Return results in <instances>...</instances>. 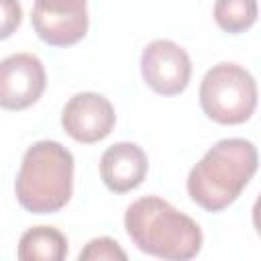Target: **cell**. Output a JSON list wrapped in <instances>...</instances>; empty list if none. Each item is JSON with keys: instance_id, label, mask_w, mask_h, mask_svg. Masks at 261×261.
<instances>
[{"instance_id": "6da1fadb", "label": "cell", "mask_w": 261, "mask_h": 261, "mask_svg": "<svg viewBox=\"0 0 261 261\" xmlns=\"http://www.w3.org/2000/svg\"><path fill=\"white\" fill-rule=\"evenodd\" d=\"M259 165L255 143L241 137L216 141L188 173V196L206 212H222L228 208Z\"/></svg>"}, {"instance_id": "7a4b0ae2", "label": "cell", "mask_w": 261, "mask_h": 261, "mask_svg": "<svg viewBox=\"0 0 261 261\" xmlns=\"http://www.w3.org/2000/svg\"><path fill=\"white\" fill-rule=\"evenodd\" d=\"M124 228L141 253L159 259H194L204 243L198 222L159 196L135 200L124 212Z\"/></svg>"}, {"instance_id": "3957f363", "label": "cell", "mask_w": 261, "mask_h": 261, "mask_svg": "<svg viewBox=\"0 0 261 261\" xmlns=\"http://www.w3.org/2000/svg\"><path fill=\"white\" fill-rule=\"evenodd\" d=\"M73 155L57 141L33 143L20 161L14 179L18 204L33 214L59 212L73 194Z\"/></svg>"}, {"instance_id": "277c9868", "label": "cell", "mask_w": 261, "mask_h": 261, "mask_svg": "<svg viewBox=\"0 0 261 261\" xmlns=\"http://www.w3.org/2000/svg\"><path fill=\"white\" fill-rule=\"evenodd\" d=\"M202 112L218 124H243L257 108V82L249 69L232 61L212 65L198 90Z\"/></svg>"}, {"instance_id": "5b68a950", "label": "cell", "mask_w": 261, "mask_h": 261, "mask_svg": "<svg viewBox=\"0 0 261 261\" xmlns=\"http://www.w3.org/2000/svg\"><path fill=\"white\" fill-rule=\"evenodd\" d=\"M31 24L51 47H71L88 33V0H35Z\"/></svg>"}, {"instance_id": "8992f818", "label": "cell", "mask_w": 261, "mask_h": 261, "mask_svg": "<svg viewBox=\"0 0 261 261\" xmlns=\"http://www.w3.org/2000/svg\"><path fill=\"white\" fill-rule=\"evenodd\" d=\"M141 77L155 94L177 96L190 84L192 59L177 43L155 39L141 53Z\"/></svg>"}, {"instance_id": "52a82bcc", "label": "cell", "mask_w": 261, "mask_h": 261, "mask_svg": "<svg viewBox=\"0 0 261 261\" xmlns=\"http://www.w3.org/2000/svg\"><path fill=\"white\" fill-rule=\"evenodd\" d=\"M47 73L33 53H12L0 61V108L24 110L45 92Z\"/></svg>"}, {"instance_id": "ba28073f", "label": "cell", "mask_w": 261, "mask_h": 261, "mask_svg": "<svg viewBox=\"0 0 261 261\" xmlns=\"http://www.w3.org/2000/svg\"><path fill=\"white\" fill-rule=\"evenodd\" d=\"M116 124V112L110 100L98 92L73 94L61 110L63 130L77 143L92 145L106 139Z\"/></svg>"}, {"instance_id": "9c48e42d", "label": "cell", "mask_w": 261, "mask_h": 261, "mask_svg": "<svg viewBox=\"0 0 261 261\" xmlns=\"http://www.w3.org/2000/svg\"><path fill=\"white\" fill-rule=\"evenodd\" d=\"M147 171V153L137 143H114L100 157V179L114 194H126L137 190L145 181Z\"/></svg>"}, {"instance_id": "30bf717a", "label": "cell", "mask_w": 261, "mask_h": 261, "mask_svg": "<svg viewBox=\"0 0 261 261\" xmlns=\"http://www.w3.org/2000/svg\"><path fill=\"white\" fill-rule=\"evenodd\" d=\"M67 251V239L59 228L39 224L20 234L16 257L20 261H63Z\"/></svg>"}, {"instance_id": "8fae6325", "label": "cell", "mask_w": 261, "mask_h": 261, "mask_svg": "<svg viewBox=\"0 0 261 261\" xmlns=\"http://www.w3.org/2000/svg\"><path fill=\"white\" fill-rule=\"evenodd\" d=\"M216 24L228 33L239 35L249 31L257 20V0H216L212 8Z\"/></svg>"}, {"instance_id": "7c38bea8", "label": "cell", "mask_w": 261, "mask_h": 261, "mask_svg": "<svg viewBox=\"0 0 261 261\" xmlns=\"http://www.w3.org/2000/svg\"><path fill=\"white\" fill-rule=\"evenodd\" d=\"M80 261H124L126 259V253L122 251V247L110 239V237H98V239H92L86 243V247L80 251L77 255Z\"/></svg>"}, {"instance_id": "4fadbf2b", "label": "cell", "mask_w": 261, "mask_h": 261, "mask_svg": "<svg viewBox=\"0 0 261 261\" xmlns=\"http://www.w3.org/2000/svg\"><path fill=\"white\" fill-rule=\"evenodd\" d=\"M22 22V6L18 0H0V41L12 37Z\"/></svg>"}]
</instances>
